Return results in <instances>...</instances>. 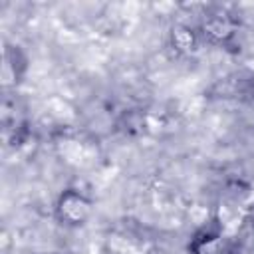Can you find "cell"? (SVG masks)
I'll return each mask as SVG.
<instances>
[{"mask_svg": "<svg viewBox=\"0 0 254 254\" xmlns=\"http://www.w3.org/2000/svg\"><path fill=\"white\" fill-rule=\"evenodd\" d=\"M252 248H254V218H252Z\"/></svg>", "mask_w": 254, "mask_h": 254, "instance_id": "obj_6", "label": "cell"}, {"mask_svg": "<svg viewBox=\"0 0 254 254\" xmlns=\"http://www.w3.org/2000/svg\"><path fill=\"white\" fill-rule=\"evenodd\" d=\"M28 69V58L22 52L20 46L14 44H4V54H2V87L10 89L16 87L22 77L26 75Z\"/></svg>", "mask_w": 254, "mask_h": 254, "instance_id": "obj_3", "label": "cell"}, {"mask_svg": "<svg viewBox=\"0 0 254 254\" xmlns=\"http://www.w3.org/2000/svg\"><path fill=\"white\" fill-rule=\"evenodd\" d=\"M169 42L173 46V50L181 56H192L198 52L200 46V34L187 26V24H173L171 32H169Z\"/></svg>", "mask_w": 254, "mask_h": 254, "instance_id": "obj_5", "label": "cell"}, {"mask_svg": "<svg viewBox=\"0 0 254 254\" xmlns=\"http://www.w3.org/2000/svg\"><path fill=\"white\" fill-rule=\"evenodd\" d=\"M54 214L62 226L79 228L91 218L93 200L79 189H64L56 198Z\"/></svg>", "mask_w": 254, "mask_h": 254, "instance_id": "obj_1", "label": "cell"}, {"mask_svg": "<svg viewBox=\"0 0 254 254\" xmlns=\"http://www.w3.org/2000/svg\"><path fill=\"white\" fill-rule=\"evenodd\" d=\"M200 34L212 44H226L236 34V22L222 12L208 14L200 24Z\"/></svg>", "mask_w": 254, "mask_h": 254, "instance_id": "obj_4", "label": "cell"}, {"mask_svg": "<svg viewBox=\"0 0 254 254\" xmlns=\"http://www.w3.org/2000/svg\"><path fill=\"white\" fill-rule=\"evenodd\" d=\"M189 250L190 254H238V246L226 238L220 224L196 230L190 238Z\"/></svg>", "mask_w": 254, "mask_h": 254, "instance_id": "obj_2", "label": "cell"}]
</instances>
